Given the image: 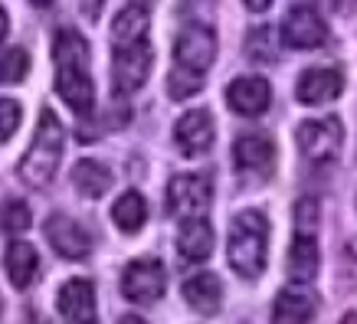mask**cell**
Listing matches in <instances>:
<instances>
[{"label":"cell","instance_id":"23","mask_svg":"<svg viewBox=\"0 0 357 324\" xmlns=\"http://www.w3.org/2000/svg\"><path fill=\"white\" fill-rule=\"evenodd\" d=\"M112 219H115V226L121 233H138L144 226V219H148V203H144V196L138 190H128V194H121L112 206Z\"/></svg>","mask_w":357,"mask_h":324},{"label":"cell","instance_id":"12","mask_svg":"<svg viewBox=\"0 0 357 324\" xmlns=\"http://www.w3.org/2000/svg\"><path fill=\"white\" fill-rule=\"evenodd\" d=\"M56 92L79 115H86V111L96 108V82L89 76V65H79V63L56 65Z\"/></svg>","mask_w":357,"mask_h":324},{"label":"cell","instance_id":"13","mask_svg":"<svg viewBox=\"0 0 357 324\" xmlns=\"http://www.w3.org/2000/svg\"><path fill=\"white\" fill-rule=\"evenodd\" d=\"M63 324H96V285L89 279H69L56 295Z\"/></svg>","mask_w":357,"mask_h":324},{"label":"cell","instance_id":"10","mask_svg":"<svg viewBox=\"0 0 357 324\" xmlns=\"http://www.w3.org/2000/svg\"><path fill=\"white\" fill-rule=\"evenodd\" d=\"M46 239H50V246L69 262H82V259H89V252H92V236L79 226L73 216H66V213H53L46 219Z\"/></svg>","mask_w":357,"mask_h":324},{"label":"cell","instance_id":"31","mask_svg":"<svg viewBox=\"0 0 357 324\" xmlns=\"http://www.w3.org/2000/svg\"><path fill=\"white\" fill-rule=\"evenodd\" d=\"M119 324H148V321H144V318H138V314H125Z\"/></svg>","mask_w":357,"mask_h":324},{"label":"cell","instance_id":"28","mask_svg":"<svg viewBox=\"0 0 357 324\" xmlns=\"http://www.w3.org/2000/svg\"><path fill=\"white\" fill-rule=\"evenodd\" d=\"M344 259H347V265H351V272H357V239H351L344 246Z\"/></svg>","mask_w":357,"mask_h":324},{"label":"cell","instance_id":"11","mask_svg":"<svg viewBox=\"0 0 357 324\" xmlns=\"http://www.w3.org/2000/svg\"><path fill=\"white\" fill-rule=\"evenodd\" d=\"M328 40V26L312 7H292L282 20V43L292 49H314Z\"/></svg>","mask_w":357,"mask_h":324},{"label":"cell","instance_id":"27","mask_svg":"<svg viewBox=\"0 0 357 324\" xmlns=\"http://www.w3.org/2000/svg\"><path fill=\"white\" fill-rule=\"evenodd\" d=\"M23 121V108L13 98H0V141H10Z\"/></svg>","mask_w":357,"mask_h":324},{"label":"cell","instance_id":"24","mask_svg":"<svg viewBox=\"0 0 357 324\" xmlns=\"http://www.w3.org/2000/svg\"><path fill=\"white\" fill-rule=\"evenodd\" d=\"M30 72V56L23 46H3L0 49V86H13L23 82Z\"/></svg>","mask_w":357,"mask_h":324},{"label":"cell","instance_id":"34","mask_svg":"<svg viewBox=\"0 0 357 324\" xmlns=\"http://www.w3.org/2000/svg\"><path fill=\"white\" fill-rule=\"evenodd\" d=\"M0 308H3V302H0Z\"/></svg>","mask_w":357,"mask_h":324},{"label":"cell","instance_id":"25","mask_svg":"<svg viewBox=\"0 0 357 324\" xmlns=\"http://www.w3.org/2000/svg\"><path fill=\"white\" fill-rule=\"evenodd\" d=\"M30 223L33 213L23 200H3L0 203V233H26Z\"/></svg>","mask_w":357,"mask_h":324},{"label":"cell","instance_id":"30","mask_svg":"<svg viewBox=\"0 0 357 324\" xmlns=\"http://www.w3.org/2000/svg\"><path fill=\"white\" fill-rule=\"evenodd\" d=\"M7 33H10V17H7V10L0 7V43L7 40Z\"/></svg>","mask_w":357,"mask_h":324},{"label":"cell","instance_id":"15","mask_svg":"<svg viewBox=\"0 0 357 324\" xmlns=\"http://www.w3.org/2000/svg\"><path fill=\"white\" fill-rule=\"evenodd\" d=\"M227 102L236 115H246V118H256L262 115L272 102V86L262 76H243L233 79L227 86Z\"/></svg>","mask_w":357,"mask_h":324},{"label":"cell","instance_id":"9","mask_svg":"<svg viewBox=\"0 0 357 324\" xmlns=\"http://www.w3.org/2000/svg\"><path fill=\"white\" fill-rule=\"evenodd\" d=\"M318 311V295L308 288V281L282 285L272 302V324H312Z\"/></svg>","mask_w":357,"mask_h":324},{"label":"cell","instance_id":"18","mask_svg":"<svg viewBox=\"0 0 357 324\" xmlns=\"http://www.w3.org/2000/svg\"><path fill=\"white\" fill-rule=\"evenodd\" d=\"M318 236L314 229H295L292 249H289V275L292 281H312L318 275Z\"/></svg>","mask_w":357,"mask_h":324},{"label":"cell","instance_id":"2","mask_svg":"<svg viewBox=\"0 0 357 324\" xmlns=\"http://www.w3.org/2000/svg\"><path fill=\"white\" fill-rule=\"evenodd\" d=\"M63 148H66V128L59 115L53 108H43L40 111V121H36V131H33V141L26 154L20 161V180L26 187H46L59 171V161H63Z\"/></svg>","mask_w":357,"mask_h":324},{"label":"cell","instance_id":"16","mask_svg":"<svg viewBox=\"0 0 357 324\" xmlns=\"http://www.w3.org/2000/svg\"><path fill=\"white\" fill-rule=\"evenodd\" d=\"M341 92H344V76L328 65H314L302 72L298 86H295V95L302 105H325V102H335Z\"/></svg>","mask_w":357,"mask_h":324},{"label":"cell","instance_id":"8","mask_svg":"<svg viewBox=\"0 0 357 324\" xmlns=\"http://www.w3.org/2000/svg\"><path fill=\"white\" fill-rule=\"evenodd\" d=\"M213 200V187L204 173H177L167 187V213L181 216H204V210Z\"/></svg>","mask_w":357,"mask_h":324},{"label":"cell","instance_id":"26","mask_svg":"<svg viewBox=\"0 0 357 324\" xmlns=\"http://www.w3.org/2000/svg\"><path fill=\"white\" fill-rule=\"evenodd\" d=\"M200 88H204V76L187 72V69H174L171 79H167V92H171V98H177V102L190 98L194 92H200Z\"/></svg>","mask_w":357,"mask_h":324},{"label":"cell","instance_id":"7","mask_svg":"<svg viewBox=\"0 0 357 324\" xmlns=\"http://www.w3.org/2000/svg\"><path fill=\"white\" fill-rule=\"evenodd\" d=\"M233 164L243 177H252V180H269L272 171H275V144H272L269 134L262 131H249V134H239L236 144H233Z\"/></svg>","mask_w":357,"mask_h":324},{"label":"cell","instance_id":"6","mask_svg":"<svg viewBox=\"0 0 357 324\" xmlns=\"http://www.w3.org/2000/svg\"><path fill=\"white\" fill-rule=\"evenodd\" d=\"M167 288V272L158 259H135L121 272V295L135 304H154Z\"/></svg>","mask_w":357,"mask_h":324},{"label":"cell","instance_id":"1","mask_svg":"<svg viewBox=\"0 0 357 324\" xmlns=\"http://www.w3.org/2000/svg\"><path fill=\"white\" fill-rule=\"evenodd\" d=\"M266 252H269V219L262 210H243L233 216L227 239L229 269L239 279H259L266 269Z\"/></svg>","mask_w":357,"mask_h":324},{"label":"cell","instance_id":"21","mask_svg":"<svg viewBox=\"0 0 357 324\" xmlns=\"http://www.w3.org/2000/svg\"><path fill=\"white\" fill-rule=\"evenodd\" d=\"M73 187H76L82 196H102L112 187V171L102 161L82 157V161L73 167Z\"/></svg>","mask_w":357,"mask_h":324},{"label":"cell","instance_id":"33","mask_svg":"<svg viewBox=\"0 0 357 324\" xmlns=\"http://www.w3.org/2000/svg\"><path fill=\"white\" fill-rule=\"evenodd\" d=\"M33 3H36V7H46V3H53V0H33Z\"/></svg>","mask_w":357,"mask_h":324},{"label":"cell","instance_id":"19","mask_svg":"<svg viewBox=\"0 0 357 324\" xmlns=\"http://www.w3.org/2000/svg\"><path fill=\"white\" fill-rule=\"evenodd\" d=\"M3 269H7V279L13 281V288H30L36 272H40V256L30 242H20L13 239L10 246L3 249Z\"/></svg>","mask_w":357,"mask_h":324},{"label":"cell","instance_id":"3","mask_svg":"<svg viewBox=\"0 0 357 324\" xmlns=\"http://www.w3.org/2000/svg\"><path fill=\"white\" fill-rule=\"evenodd\" d=\"M151 63H154V53L148 40L115 46V56H112V88H115V95L138 92L148 82Z\"/></svg>","mask_w":357,"mask_h":324},{"label":"cell","instance_id":"22","mask_svg":"<svg viewBox=\"0 0 357 324\" xmlns=\"http://www.w3.org/2000/svg\"><path fill=\"white\" fill-rule=\"evenodd\" d=\"M112 40H115V46L148 40V7L131 3V7L119 10V17H115V23H112Z\"/></svg>","mask_w":357,"mask_h":324},{"label":"cell","instance_id":"5","mask_svg":"<svg viewBox=\"0 0 357 324\" xmlns=\"http://www.w3.org/2000/svg\"><path fill=\"white\" fill-rule=\"evenodd\" d=\"M298 148L312 164H331L337 161L341 154V144H344V128H341V118H312L298 125Z\"/></svg>","mask_w":357,"mask_h":324},{"label":"cell","instance_id":"29","mask_svg":"<svg viewBox=\"0 0 357 324\" xmlns=\"http://www.w3.org/2000/svg\"><path fill=\"white\" fill-rule=\"evenodd\" d=\"M243 3H246L252 13H262V10H269L272 7V0H243Z\"/></svg>","mask_w":357,"mask_h":324},{"label":"cell","instance_id":"4","mask_svg":"<svg viewBox=\"0 0 357 324\" xmlns=\"http://www.w3.org/2000/svg\"><path fill=\"white\" fill-rule=\"evenodd\" d=\"M217 59V33L210 30L206 23H187L184 30L177 33L174 40V63L177 69L197 72L204 76L206 69Z\"/></svg>","mask_w":357,"mask_h":324},{"label":"cell","instance_id":"32","mask_svg":"<svg viewBox=\"0 0 357 324\" xmlns=\"http://www.w3.org/2000/svg\"><path fill=\"white\" fill-rule=\"evenodd\" d=\"M131 3H138V7H151L154 0H131Z\"/></svg>","mask_w":357,"mask_h":324},{"label":"cell","instance_id":"20","mask_svg":"<svg viewBox=\"0 0 357 324\" xmlns=\"http://www.w3.org/2000/svg\"><path fill=\"white\" fill-rule=\"evenodd\" d=\"M184 292V302L190 308H197L200 314H217L220 311V302H223V285L213 272H197L190 279L181 285Z\"/></svg>","mask_w":357,"mask_h":324},{"label":"cell","instance_id":"14","mask_svg":"<svg viewBox=\"0 0 357 324\" xmlns=\"http://www.w3.org/2000/svg\"><path fill=\"white\" fill-rule=\"evenodd\" d=\"M174 141H177L184 157H200V154L210 151V144H213V118H210V111L194 108V111L181 115L177 125H174Z\"/></svg>","mask_w":357,"mask_h":324},{"label":"cell","instance_id":"17","mask_svg":"<svg viewBox=\"0 0 357 324\" xmlns=\"http://www.w3.org/2000/svg\"><path fill=\"white\" fill-rule=\"evenodd\" d=\"M210 252H213V226L206 223L204 216H187L181 223V233H177V256H181V262L197 265Z\"/></svg>","mask_w":357,"mask_h":324}]
</instances>
